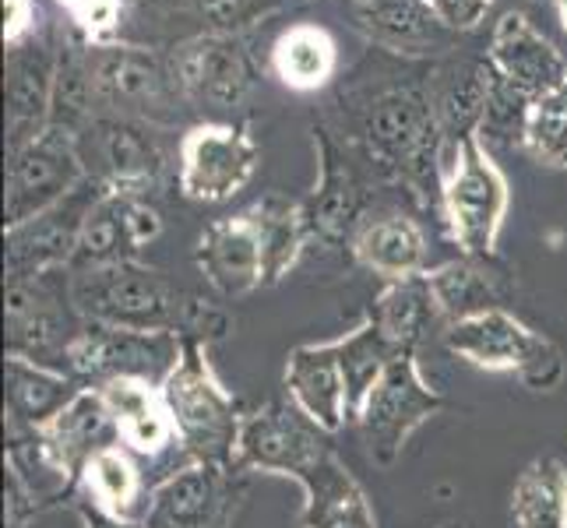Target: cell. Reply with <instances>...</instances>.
I'll list each match as a JSON object with an SVG mask.
<instances>
[{
    "label": "cell",
    "instance_id": "cell-17",
    "mask_svg": "<svg viewBox=\"0 0 567 528\" xmlns=\"http://www.w3.org/2000/svg\"><path fill=\"white\" fill-rule=\"evenodd\" d=\"M78 184H85V166L74 134L47 127L25 148L8 155L4 229L47 211L50 205L68 198Z\"/></svg>",
    "mask_w": 567,
    "mask_h": 528
},
{
    "label": "cell",
    "instance_id": "cell-15",
    "mask_svg": "<svg viewBox=\"0 0 567 528\" xmlns=\"http://www.w3.org/2000/svg\"><path fill=\"white\" fill-rule=\"evenodd\" d=\"M184 356V339L169 331H134L110 324H85L68 356V374L95 387L116 377H142L166 384Z\"/></svg>",
    "mask_w": 567,
    "mask_h": 528
},
{
    "label": "cell",
    "instance_id": "cell-1",
    "mask_svg": "<svg viewBox=\"0 0 567 528\" xmlns=\"http://www.w3.org/2000/svg\"><path fill=\"white\" fill-rule=\"evenodd\" d=\"M339 116L331 131L360 152L388 190H402L423 211H441V176L447 148L423 77L388 74L381 82H360L339 95Z\"/></svg>",
    "mask_w": 567,
    "mask_h": 528
},
{
    "label": "cell",
    "instance_id": "cell-36",
    "mask_svg": "<svg viewBox=\"0 0 567 528\" xmlns=\"http://www.w3.org/2000/svg\"><path fill=\"white\" fill-rule=\"evenodd\" d=\"M515 528H567V468L554 455H539L512 486Z\"/></svg>",
    "mask_w": 567,
    "mask_h": 528
},
{
    "label": "cell",
    "instance_id": "cell-31",
    "mask_svg": "<svg viewBox=\"0 0 567 528\" xmlns=\"http://www.w3.org/2000/svg\"><path fill=\"white\" fill-rule=\"evenodd\" d=\"M39 441H43L50 458L71 476V483H78L89 458L100 455L103 447L116 444L121 437H116V426L106 413L100 391L85 387L68 408H61L50 423L39 426Z\"/></svg>",
    "mask_w": 567,
    "mask_h": 528
},
{
    "label": "cell",
    "instance_id": "cell-24",
    "mask_svg": "<svg viewBox=\"0 0 567 528\" xmlns=\"http://www.w3.org/2000/svg\"><path fill=\"white\" fill-rule=\"evenodd\" d=\"M163 232V211L155 208L148 194H124V190H103L95 201L82 244L71 268H103V265H124L138 261L148 244L159 240Z\"/></svg>",
    "mask_w": 567,
    "mask_h": 528
},
{
    "label": "cell",
    "instance_id": "cell-46",
    "mask_svg": "<svg viewBox=\"0 0 567 528\" xmlns=\"http://www.w3.org/2000/svg\"><path fill=\"white\" fill-rule=\"evenodd\" d=\"M127 4H131V8H134V4H142V0H127Z\"/></svg>",
    "mask_w": 567,
    "mask_h": 528
},
{
    "label": "cell",
    "instance_id": "cell-34",
    "mask_svg": "<svg viewBox=\"0 0 567 528\" xmlns=\"http://www.w3.org/2000/svg\"><path fill=\"white\" fill-rule=\"evenodd\" d=\"M268 68L289 92H321L339 71V43L324 25L297 22L276 39Z\"/></svg>",
    "mask_w": 567,
    "mask_h": 528
},
{
    "label": "cell",
    "instance_id": "cell-19",
    "mask_svg": "<svg viewBox=\"0 0 567 528\" xmlns=\"http://www.w3.org/2000/svg\"><path fill=\"white\" fill-rule=\"evenodd\" d=\"M61 61V35L39 29L22 43L8 46L4 56V116H8V155L25 148L50 127L53 77Z\"/></svg>",
    "mask_w": 567,
    "mask_h": 528
},
{
    "label": "cell",
    "instance_id": "cell-8",
    "mask_svg": "<svg viewBox=\"0 0 567 528\" xmlns=\"http://www.w3.org/2000/svg\"><path fill=\"white\" fill-rule=\"evenodd\" d=\"M315 148H318V184L303 198V215L310 229V244L324 250L349 247V237L360 226L367 208L374 205V187L388 190L378 173L370 169L360 152L339 138L328 124H315Z\"/></svg>",
    "mask_w": 567,
    "mask_h": 528
},
{
    "label": "cell",
    "instance_id": "cell-11",
    "mask_svg": "<svg viewBox=\"0 0 567 528\" xmlns=\"http://www.w3.org/2000/svg\"><path fill=\"white\" fill-rule=\"evenodd\" d=\"M74 142L85 176L103 190L155 198V190L166 184L169 155L159 142V127L124 121V116H95Z\"/></svg>",
    "mask_w": 567,
    "mask_h": 528
},
{
    "label": "cell",
    "instance_id": "cell-35",
    "mask_svg": "<svg viewBox=\"0 0 567 528\" xmlns=\"http://www.w3.org/2000/svg\"><path fill=\"white\" fill-rule=\"evenodd\" d=\"M247 211L254 226H258L261 250H265V286H276L300 265L303 250L310 247L303 201H289V198H279V194H268V198L250 205Z\"/></svg>",
    "mask_w": 567,
    "mask_h": 528
},
{
    "label": "cell",
    "instance_id": "cell-29",
    "mask_svg": "<svg viewBox=\"0 0 567 528\" xmlns=\"http://www.w3.org/2000/svg\"><path fill=\"white\" fill-rule=\"evenodd\" d=\"M426 282L434 289L444 324L486 314V310H501L515 297V271L501 258L458 253V258L430 268Z\"/></svg>",
    "mask_w": 567,
    "mask_h": 528
},
{
    "label": "cell",
    "instance_id": "cell-44",
    "mask_svg": "<svg viewBox=\"0 0 567 528\" xmlns=\"http://www.w3.org/2000/svg\"><path fill=\"white\" fill-rule=\"evenodd\" d=\"M557 4V14H560V29L567 32V0H554Z\"/></svg>",
    "mask_w": 567,
    "mask_h": 528
},
{
    "label": "cell",
    "instance_id": "cell-45",
    "mask_svg": "<svg viewBox=\"0 0 567 528\" xmlns=\"http://www.w3.org/2000/svg\"><path fill=\"white\" fill-rule=\"evenodd\" d=\"M434 528H468V525H462V521H444V525H434Z\"/></svg>",
    "mask_w": 567,
    "mask_h": 528
},
{
    "label": "cell",
    "instance_id": "cell-3",
    "mask_svg": "<svg viewBox=\"0 0 567 528\" xmlns=\"http://www.w3.org/2000/svg\"><path fill=\"white\" fill-rule=\"evenodd\" d=\"M92 85H95V116H124L148 127H177L190 121V106L181 92L169 50L145 43L89 46Z\"/></svg>",
    "mask_w": 567,
    "mask_h": 528
},
{
    "label": "cell",
    "instance_id": "cell-18",
    "mask_svg": "<svg viewBox=\"0 0 567 528\" xmlns=\"http://www.w3.org/2000/svg\"><path fill=\"white\" fill-rule=\"evenodd\" d=\"M95 391H100L106 413L116 426V437L134 455L159 465L166 476L194 462L181 444L163 384H152L142 377H116L106 384H95Z\"/></svg>",
    "mask_w": 567,
    "mask_h": 528
},
{
    "label": "cell",
    "instance_id": "cell-42",
    "mask_svg": "<svg viewBox=\"0 0 567 528\" xmlns=\"http://www.w3.org/2000/svg\"><path fill=\"white\" fill-rule=\"evenodd\" d=\"M430 4L455 32H473L494 8V0H430Z\"/></svg>",
    "mask_w": 567,
    "mask_h": 528
},
{
    "label": "cell",
    "instance_id": "cell-27",
    "mask_svg": "<svg viewBox=\"0 0 567 528\" xmlns=\"http://www.w3.org/2000/svg\"><path fill=\"white\" fill-rule=\"evenodd\" d=\"M491 85L494 71L486 64V56H447V61L430 64L426 95L447 152L465 138H480L486 103H491Z\"/></svg>",
    "mask_w": 567,
    "mask_h": 528
},
{
    "label": "cell",
    "instance_id": "cell-10",
    "mask_svg": "<svg viewBox=\"0 0 567 528\" xmlns=\"http://www.w3.org/2000/svg\"><path fill=\"white\" fill-rule=\"evenodd\" d=\"M261 148L247 121H198L177 148V190L187 201L223 205L254 180Z\"/></svg>",
    "mask_w": 567,
    "mask_h": 528
},
{
    "label": "cell",
    "instance_id": "cell-22",
    "mask_svg": "<svg viewBox=\"0 0 567 528\" xmlns=\"http://www.w3.org/2000/svg\"><path fill=\"white\" fill-rule=\"evenodd\" d=\"M349 14L367 43L402 61H441L462 39L430 0H349Z\"/></svg>",
    "mask_w": 567,
    "mask_h": 528
},
{
    "label": "cell",
    "instance_id": "cell-12",
    "mask_svg": "<svg viewBox=\"0 0 567 528\" xmlns=\"http://www.w3.org/2000/svg\"><path fill=\"white\" fill-rule=\"evenodd\" d=\"M328 429H321L292 398H271L250 408L240 426L237 465L244 473L286 476L300 483L328 452H336Z\"/></svg>",
    "mask_w": 567,
    "mask_h": 528
},
{
    "label": "cell",
    "instance_id": "cell-6",
    "mask_svg": "<svg viewBox=\"0 0 567 528\" xmlns=\"http://www.w3.org/2000/svg\"><path fill=\"white\" fill-rule=\"evenodd\" d=\"M507 205L512 190L480 138H465L447 152L441 176V222L452 232L458 253L497 258Z\"/></svg>",
    "mask_w": 567,
    "mask_h": 528
},
{
    "label": "cell",
    "instance_id": "cell-20",
    "mask_svg": "<svg viewBox=\"0 0 567 528\" xmlns=\"http://www.w3.org/2000/svg\"><path fill=\"white\" fill-rule=\"evenodd\" d=\"M416 201H374L349 237V253L384 282L413 279L430 271V240Z\"/></svg>",
    "mask_w": 567,
    "mask_h": 528
},
{
    "label": "cell",
    "instance_id": "cell-41",
    "mask_svg": "<svg viewBox=\"0 0 567 528\" xmlns=\"http://www.w3.org/2000/svg\"><path fill=\"white\" fill-rule=\"evenodd\" d=\"M43 29L39 0H4V46H14Z\"/></svg>",
    "mask_w": 567,
    "mask_h": 528
},
{
    "label": "cell",
    "instance_id": "cell-30",
    "mask_svg": "<svg viewBox=\"0 0 567 528\" xmlns=\"http://www.w3.org/2000/svg\"><path fill=\"white\" fill-rule=\"evenodd\" d=\"M297 486L303 490V507L297 515L300 528H378L367 490L339 452H328Z\"/></svg>",
    "mask_w": 567,
    "mask_h": 528
},
{
    "label": "cell",
    "instance_id": "cell-39",
    "mask_svg": "<svg viewBox=\"0 0 567 528\" xmlns=\"http://www.w3.org/2000/svg\"><path fill=\"white\" fill-rule=\"evenodd\" d=\"M522 148L539 166L567 169V82L533 106Z\"/></svg>",
    "mask_w": 567,
    "mask_h": 528
},
{
    "label": "cell",
    "instance_id": "cell-21",
    "mask_svg": "<svg viewBox=\"0 0 567 528\" xmlns=\"http://www.w3.org/2000/svg\"><path fill=\"white\" fill-rule=\"evenodd\" d=\"M166 479L159 465L134 455L121 441L92 455L74 483V507L103 515L121 525H145L152 490Z\"/></svg>",
    "mask_w": 567,
    "mask_h": 528
},
{
    "label": "cell",
    "instance_id": "cell-25",
    "mask_svg": "<svg viewBox=\"0 0 567 528\" xmlns=\"http://www.w3.org/2000/svg\"><path fill=\"white\" fill-rule=\"evenodd\" d=\"M486 64L533 106L567 82V61L560 50L522 11L501 14L491 46H486Z\"/></svg>",
    "mask_w": 567,
    "mask_h": 528
},
{
    "label": "cell",
    "instance_id": "cell-38",
    "mask_svg": "<svg viewBox=\"0 0 567 528\" xmlns=\"http://www.w3.org/2000/svg\"><path fill=\"white\" fill-rule=\"evenodd\" d=\"M339 356H342L346 387H349V413L357 420L370 387H374L384 370L402 356V349L391 345L384 339V331L370 318H363L353 331L339 335Z\"/></svg>",
    "mask_w": 567,
    "mask_h": 528
},
{
    "label": "cell",
    "instance_id": "cell-43",
    "mask_svg": "<svg viewBox=\"0 0 567 528\" xmlns=\"http://www.w3.org/2000/svg\"><path fill=\"white\" fill-rule=\"evenodd\" d=\"M78 521H82V528H142V525H121V521H110L103 515L89 511V507H78Z\"/></svg>",
    "mask_w": 567,
    "mask_h": 528
},
{
    "label": "cell",
    "instance_id": "cell-16",
    "mask_svg": "<svg viewBox=\"0 0 567 528\" xmlns=\"http://www.w3.org/2000/svg\"><path fill=\"white\" fill-rule=\"evenodd\" d=\"M100 198L103 187L85 176V184H78L68 198L32 215L25 222L4 229L8 279H29V276H43V271L71 268L78 244H82L85 222Z\"/></svg>",
    "mask_w": 567,
    "mask_h": 528
},
{
    "label": "cell",
    "instance_id": "cell-2",
    "mask_svg": "<svg viewBox=\"0 0 567 528\" xmlns=\"http://www.w3.org/2000/svg\"><path fill=\"white\" fill-rule=\"evenodd\" d=\"M74 307L89 324L134 328V331H169L184 342H219L233 331L229 310L198 292L169 282L163 271L142 261L71 268Z\"/></svg>",
    "mask_w": 567,
    "mask_h": 528
},
{
    "label": "cell",
    "instance_id": "cell-28",
    "mask_svg": "<svg viewBox=\"0 0 567 528\" xmlns=\"http://www.w3.org/2000/svg\"><path fill=\"white\" fill-rule=\"evenodd\" d=\"M286 395L297 402L303 413L328 434H339L346 423H353L349 413V387L339 356V339L297 345L286 356Z\"/></svg>",
    "mask_w": 567,
    "mask_h": 528
},
{
    "label": "cell",
    "instance_id": "cell-26",
    "mask_svg": "<svg viewBox=\"0 0 567 528\" xmlns=\"http://www.w3.org/2000/svg\"><path fill=\"white\" fill-rule=\"evenodd\" d=\"M194 261H198L208 286L226 300H240L250 297L254 289H265V250L247 208L215 219L198 237Z\"/></svg>",
    "mask_w": 567,
    "mask_h": 528
},
{
    "label": "cell",
    "instance_id": "cell-40",
    "mask_svg": "<svg viewBox=\"0 0 567 528\" xmlns=\"http://www.w3.org/2000/svg\"><path fill=\"white\" fill-rule=\"evenodd\" d=\"M53 4L64 11L68 29L89 46H110L124 39L131 18L127 0H53Z\"/></svg>",
    "mask_w": 567,
    "mask_h": 528
},
{
    "label": "cell",
    "instance_id": "cell-23",
    "mask_svg": "<svg viewBox=\"0 0 567 528\" xmlns=\"http://www.w3.org/2000/svg\"><path fill=\"white\" fill-rule=\"evenodd\" d=\"M289 0H142L131 14L145 22L148 46H181L202 35H244Z\"/></svg>",
    "mask_w": 567,
    "mask_h": 528
},
{
    "label": "cell",
    "instance_id": "cell-9",
    "mask_svg": "<svg viewBox=\"0 0 567 528\" xmlns=\"http://www.w3.org/2000/svg\"><path fill=\"white\" fill-rule=\"evenodd\" d=\"M441 408H444V395L423 381L420 356L402 352L381 374V381L370 387V395L363 398L353 423L360 429L370 462L391 468L402 458L405 444L413 441L416 429L434 420Z\"/></svg>",
    "mask_w": 567,
    "mask_h": 528
},
{
    "label": "cell",
    "instance_id": "cell-5",
    "mask_svg": "<svg viewBox=\"0 0 567 528\" xmlns=\"http://www.w3.org/2000/svg\"><path fill=\"white\" fill-rule=\"evenodd\" d=\"M444 349L452 356L473 363L476 370L515 374L522 387L539 391V395L543 391H557L567 377V360L560 345L550 335L529 328L507 307L447 324Z\"/></svg>",
    "mask_w": 567,
    "mask_h": 528
},
{
    "label": "cell",
    "instance_id": "cell-32",
    "mask_svg": "<svg viewBox=\"0 0 567 528\" xmlns=\"http://www.w3.org/2000/svg\"><path fill=\"white\" fill-rule=\"evenodd\" d=\"M370 321H374L384 339L402 349V352H413L420 356V349L441 335L444 339V318H441V307L434 300V289L426 282V271L413 279H399V282H384L381 297L370 307Z\"/></svg>",
    "mask_w": 567,
    "mask_h": 528
},
{
    "label": "cell",
    "instance_id": "cell-7",
    "mask_svg": "<svg viewBox=\"0 0 567 528\" xmlns=\"http://www.w3.org/2000/svg\"><path fill=\"white\" fill-rule=\"evenodd\" d=\"M8 356L53 366L68 374V356L74 339L85 331L71 292V268L43 271L29 279H8Z\"/></svg>",
    "mask_w": 567,
    "mask_h": 528
},
{
    "label": "cell",
    "instance_id": "cell-37",
    "mask_svg": "<svg viewBox=\"0 0 567 528\" xmlns=\"http://www.w3.org/2000/svg\"><path fill=\"white\" fill-rule=\"evenodd\" d=\"M92 121H95V85H92L89 43L68 29V35H61V61H56V77H53L50 127L68 131L78 138Z\"/></svg>",
    "mask_w": 567,
    "mask_h": 528
},
{
    "label": "cell",
    "instance_id": "cell-14",
    "mask_svg": "<svg viewBox=\"0 0 567 528\" xmlns=\"http://www.w3.org/2000/svg\"><path fill=\"white\" fill-rule=\"evenodd\" d=\"M247 497L240 465L187 462L152 490L142 528H233Z\"/></svg>",
    "mask_w": 567,
    "mask_h": 528
},
{
    "label": "cell",
    "instance_id": "cell-13",
    "mask_svg": "<svg viewBox=\"0 0 567 528\" xmlns=\"http://www.w3.org/2000/svg\"><path fill=\"white\" fill-rule=\"evenodd\" d=\"M169 61L190 113L202 121L233 124V113L244 110L258 77L244 35L187 39L181 46H169Z\"/></svg>",
    "mask_w": 567,
    "mask_h": 528
},
{
    "label": "cell",
    "instance_id": "cell-4",
    "mask_svg": "<svg viewBox=\"0 0 567 528\" xmlns=\"http://www.w3.org/2000/svg\"><path fill=\"white\" fill-rule=\"evenodd\" d=\"M163 391L184 452L194 462L237 465V441L247 413L215 374L205 342H184V356Z\"/></svg>",
    "mask_w": 567,
    "mask_h": 528
},
{
    "label": "cell",
    "instance_id": "cell-33",
    "mask_svg": "<svg viewBox=\"0 0 567 528\" xmlns=\"http://www.w3.org/2000/svg\"><path fill=\"white\" fill-rule=\"evenodd\" d=\"M4 423L39 429L50 423L61 408H68L89 384H82L74 374L53 366H39L29 360L8 356L4 370Z\"/></svg>",
    "mask_w": 567,
    "mask_h": 528
}]
</instances>
